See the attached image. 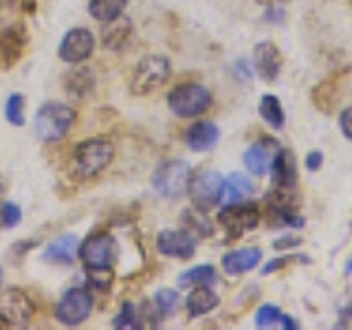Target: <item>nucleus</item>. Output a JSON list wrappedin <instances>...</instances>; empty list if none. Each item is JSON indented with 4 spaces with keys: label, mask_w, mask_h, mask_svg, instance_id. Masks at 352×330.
Wrapping results in <instances>:
<instances>
[{
    "label": "nucleus",
    "mask_w": 352,
    "mask_h": 330,
    "mask_svg": "<svg viewBox=\"0 0 352 330\" xmlns=\"http://www.w3.org/2000/svg\"><path fill=\"white\" fill-rule=\"evenodd\" d=\"M115 157L113 143L106 139H86L82 143H77L73 152V165L75 172L84 176V179H93L99 172H104L110 161Z\"/></svg>",
    "instance_id": "2"
},
{
    "label": "nucleus",
    "mask_w": 352,
    "mask_h": 330,
    "mask_svg": "<svg viewBox=\"0 0 352 330\" xmlns=\"http://www.w3.org/2000/svg\"><path fill=\"white\" fill-rule=\"evenodd\" d=\"M190 179H192V170L185 161L181 159L163 161L152 174V187L157 190L159 196L174 201V198H181L187 192Z\"/></svg>",
    "instance_id": "5"
},
{
    "label": "nucleus",
    "mask_w": 352,
    "mask_h": 330,
    "mask_svg": "<svg viewBox=\"0 0 352 330\" xmlns=\"http://www.w3.org/2000/svg\"><path fill=\"white\" fill-rule=\"evenodd\" d=\"M20 218H22V209L16 203H5L0 207V225L5 229H14L20 225Z\"/></svg>",
    "instance_id": "33"
},
{
    "label": "nucleus",
    "mask_w": 352,
    "mask_h": 330,
    "mask_svg": "<svg viewBox=\"0 0 352 330\" xmlns=\"http://www.w3.org/2000/svg\"><path fill=\"white\" fill-rule=\"evenodd\" d=\"M176 306H179V293H176L174 289H159L157 293H154V308L159 311L161 319L174 315Z\"/></svg>",
    "instance_id": "31"
},
{
    "label": "nucleus",
    "mask_w": 352,
    "mask_h": 330,
    "mask_svg": "<svg viewBox=\"0 0 352 330\" xmlns=\"http://www.w3.org/2000/svg\"><path fill=\"white\" fill-rule=\"evenodd\" d=\"M0 284H3V267H0Z\"/></svg>",
    "instance_id": "38"
},
{
    "label": "nucleus",
    "mask_w": 352,
    "mask_h": 330,
    "mask_svg": "<svg viewBox=\"0 0 352 330\" xmlns=\"http://www.w3.org/2000/svg\"><path fill=\"white\" fill-rule=\"evenodd\" d=\"M170 62L163 55H148V58H143L135 66V73H132L130 80L132 95L146 97L150 93H157L170 80Z\"/></svg>",
    "instance_id": "3"
},
{
    "label": "nucleus",
    "mask_w": 352,
    "mask_h": 330,
    "mask_svg": "<svg viewBox=\"0 0 352 330\" xmlns=\"http://www.w3.org/2000/svg\"><path fill=\"white\" fill-rule=\"evenodd\" d=\"M300 242H302L300 238H280V240H275V242H273V247L278 249V251H280V249L284 251V249H289V247H297Z\"/></svg>",
    "instance_id": "37"
},
{
    "label": "nucleus",
    "mask_w": 352,
    "mask_h": 330,
    "mask_svg": "<svg viewBox=\"0 0 352 330\" xmlns=\"http://www.w3.org/2000/svg\"><path fill=\"white\" fill-rule=\"evenodd\" d=\"M157 249L165 258L190 260L196 253V240L187 229H163L157 236Z\"/></svg>",
    "instance_id": "12"
},
{
    "label": "nucleus",
    "mask_w": 352,
    "mask_h": 330,
    "mask_svg": "<svg viewBox=\"0 0 352 330\" xmlns=\"http://www.w3.org/2000/svg\"><path fill=\"white\" fill-rule=\"evenodd\" d=\"M260 117L267 121L273 130H282L286 117H284V108L280 104V99L275 95H264L260 99Z\"/></svg>",
    "instance_id": "27"
},
{
    "label": "nucleus",
    "mask_w": 352,
    "mask_h": 330,
    "mask_svg": "<svg viewBox=\"0 0 352 330\" xmlns=\"http://www.w3.org/2000/svg\"><path fill=\"white\" fill-rule=\"evenodd\" d=\"M253 64H256V71L262 80L273 82L282 69V53L273 42H260L253 51Z\"/></svg>",
    "instance_id": "14"
},
{
    "label": "nucleus",
    "mask_w": 352,
    "mask_h": 330,
    "mask_svg": "<svg viewBox=\"0 0 352 330\" xmlns=\"http://www.w3.org/2000/svg\"><path fill=\"white\" fill-rule=\"evenodd\" d=\"M93 313V295L84 286H73L55 306V319L64 326H80Z\"/></svg>",
    "instance_id": "7"
},
{
    "label": "nucleus",
    "mask_w": 352,
    "mask_h": 330,
    "mask_svg": "<svg viewBox=\"0 0 352 330\" xmlns=\"http://www.w3.org/2000/svg\"><path fill=\"white\" fill-rule=\"evenodd\" d=\"M293 260H297V256H286V258H275V260H271L267 267H264V275H269V273H273V271H278V269H284L286 264H291Z\"/></svg>",
    "instance_id": "35"
},
{
    "label": "nucleus",
    "mask_w": 352,
    "mask_h": 330,
    "mask_svg": "<svg viewBox=\"0 0 352 330\" xmlns=\"http://www.w3.org/2000/svg\"><path fill=\"white\" fill-rule=\"evenodd\" d=\"M86 282L91 289L106 293L115 284V271L113 267H86Z\"/></svg>",
    "instance_id": "29"
},
{
    "label": "nucleus",
    "mask_w": 352,
    "mask_h": 330,
    "mask_svg": "<svg viewBox=\"0 0 352 330\" xmlns=\"http://www.w3.org/2000/svg\"><path fill=\"white\" fill-rule=\"evenodd\" d=\"M262 260V251L258 247L236 249L223 256V269L227 275H242L247 271H253Z\"/></svg>",
    "instance_id": "16"
},
{
    "label": "nucleus",
    "mask_w": 352,
    "mask_h": 330,
    "mask_svg": "<svg viewBox=\"0 0 352 330\" xmlns=\"http://www.w3.org/2000/svg\"><path fill=\"white\" fill-rule=\"evenodd\" d=\"M77 247H80V240L73 234H66L55 238L51 245L44 249V260L53 262V264H73L77 260Z\"/></svg>",
    "instance_id": "19"
},
{
    "label": "nucleus",
    "mask_w": 352,
    "mask_h": 330,
    "mask_svg": "<svg viewBox=\"0 0 352 330\" xmlns=\"http://www.w3.org/2000/svg\"><path fill=\"white\" fill-rule=\"evenodd\" d=\"M95 51V36L86 27H75L66 31V36L60 42L58 55L66 64H82Z\"/></svg>",
    "instance_id": "11"
},
{
    "label": "nucleus",
    "mask_w": 352,
    "mask_h": 330,
    "mask_svg": "<svg viewBox=\"0 0 352 330\" xmlns=\"http://www.w3.org/2000/svg\"><path fill=\"white\" fill-rule=\"evenodd\" d=\"M33 313H36V306L25 291L9 289L0 297V322L9 326H27Z\"/></svg>",
    "instance_id": "10"
},
{
    "label": "nucleus",
    "mask_w": 352,
    "mask_h": 330,
    "mask_svg": "<svg viewBox=\"0 0 352 330\" xmlns=\"http://www.w3.org/2000/svg\"><path fill=\"white\" fill-rule=\"evenodd\" d=\"M322 163H324V154H322V152H308V154H306V161H304L306 170L315 172V170L322 168Z\"/></svg>",
    "instance_id": "36"
},
{
    "label": "nucleus",
    "mask_w": 352,
    "mask_h": 330,
    "mask_svg": "<svg viewBox=\"0 0 352 330\" xmlns=\"http://www.w3.org/2000/svg\"><path fill=\"white\" fill-rule=\"evenodd\" d=\"M64 88L73 97H86L95 88V73L91 69H73L64 75Z\"/></svg>",
    "instance_id": "23"
},
{
    "label": "nucleus",
    "mask_w": 352,
    "mask_h": 330,
    "mask_svg": "<svg viewBox=\"0 0 352 330\" xmlns=\"http://www.w3.org/2000/svg\"><path fill=\"white\" fill-rule=\"evenodd\" d=\"M218 280V273L212 264H198V267L185 271L179 275V286L181 289H194V286H212Z\"/></svg>",
    "instance_id": "25"
},
{
    "label": "nucleus",
    "mask_w": 352,
    "mask_h": 330,
    "mask_svg": "<svg viewBox=\"0 0 352 330\" xmlns=\"http://www.w3.org/2000/svg\"><path fill=\"white\" fill-rule=\"evenodd\" d=\"M220 190H223V176L214 170H203L190 179L187 194H190L194 207L198 212H207L220 201Z\"/></svg>",
    "instance_id": "9"
},
{
    "label": "nucleus",
    "mask_w": 352,
    "mask_h": 330,
    "mask_svg": "<svg viewBox=\"0 0 352 330\" xmlns=\"http://www.w3.org/2000/svg\"><path fill=\"white\" fill-rule=\"evenodd\" d=\"M339 128L344 132V137L352 141V106L346 108L344 113L339 115Z\"/></svg>",
    "instance_id": "34"
},
{
    "label": "nucleus",
    "mask_w": 352,
    "mask_h": 330,
    "mask_svg": "<svg viewBox=\"0 0 352 330\" xmlns=\"http://www.w3.org/2000/svg\"><path fill=\"white\" fill-rule=\"evenodd\" d=\"M27 49V33L22 27L0 29V69L7 71L16 66Z\"/></svg>",
    "instance_id": "13"
},
{
    "label": "nucleus",
    "mask_w": 352,
    "mask_h": 330,
    "mask_svg": "<svg viewBox=\"0 0 352 330\" xmlns=\"http://www.w3.org/2000/svg\"><path fill=\"white\" fill-rule=\"evenodd\" d=\"M75 117L77 115L71 106H66L62 102H47L36 113L33 128H36V135L40 137V141L55 143L69 135L75 124Z\"/></svg>",
    "instance_id": "1"
},
{
    "label": "nucleus",
    "mask_w": 352,
    "mask_h": 330,
    "mask_svg": "<svg viewBox=\"0 0 352 330\" xmlns=\"http://www.w3.org/2000/svg\"><path fill=\"white\" fill-rule=\"evenodd\" d=\"M271 326H282L286 330H297L300 324L293 317L282 315V311L273 304H264L256 313V328H271Z\"/></svg>",
    "instance_id": "24"
},
{
    "label": "nucleus",
    "mask_w": 352,
    "mask_h": 330,
    "mask_svg": "<svg viewBox=\"0 0 352 330\" xmlns=\"http://www.w3.org/2000/svg\"><path fill=\"white\" fill-rule=\"evenodd\" d=\"M132 36V25L128 18H115L110 22H104V33H102V40H104V47L106 49H113L119 51L124 49L128 40Z\"/></svg>",
    "instance_id": "22"
},
{
    "label": "nucleus",
    "mask_w": 352,
    "mask_h": 330,
    "mask_svg": "<svg viewBox=\"0 0 352 330\" xmlns=\"http://www.w3.org/2000/svg\"><path fill=\"white\" fill-rule=\"evenodd\" d=\"M117 240L106 231H95L86 236L77 247V258L84 262V267H113L117 262Z\"/></svg>",
    "instance_id": "6"
},
{
    "label": "nucleus",
    "mask_w": 352,
    "mask_h": 330,
    "mask_svg": "<svg viewBox=\"0 0 352 330\" xmlns=\"http://www.w3.org/2000/svg\"><path fill=\"white\" fill-rule=\"evenodd\" d=\"M143 317H141V308L135 306L132 302H124L121 311L115 315L113 319V328L117 330H135V328H143Z\"/></svg>",
    "instance_id": "28"
},
{
    "label": "nucleus",
    "mask_w": 352,
    "mask_h": 330,
    "mask_svg": "<svg viewBox=\"0 0 352 330\" xmlns=\"http://www.w3.org/2000/svg\"><path fill=\"white\" fill-rule=\"evenodd\" d=\"M218 223L229 234V238H240L247 231L256 229L260 223V209L253 203H231L225 205L218 214Z\"/></svg>",
    "instance_id": "8"
},
{
    "label": "nucleus",
    "mask_w": 352,
    "mask_h": 330,
    "mask_svg": "<svg viewBox=\"0 0 352 330\" xmlns=\"http://www.w3.org/2000/svg\"><path fill=\"white\" fill-rule=\"evenodd\" d=\"M273 141H258L245 152V165L253 176H264L273 161Z\"/></svg>",
    "instance_id": "21"
},
{
    "label": "nucleus",
    "mask_w": 352,
    "mask_h": 330,
    "mask_svg": "<svg viewBox=\"0 0 352 330\" xmlns=\"http://www.w3.org/2000/svg\"><path fill=\"white\" fill-rule=\"evenodd\" d=\"M220 304V297L216 291H212V286H194L192 293L187 295V313L190 317H203L207 313H212L214 308Z\"/></svg>",
    "instance_id": "20"
},
{
    "label": "nucleus",
    "mask_w": 352,
    "mask_h": 330,
    "mask_svg": "<svg viewBox=\"0 0 352 330\" xmlns=\"http://www.w3.org/2000/svg\"><path fill=\"white\" fill-rule=\"evenodd\" d=\"M25 97H22L20 93H14V95H9L7 99V104H5V117L11 126H25Z\"/></svg>",
    "instance_id": "32"
},
{
    "label": "nucleus",
    "mask_w": 352,
    "mask_h": 330,
    "mask_svg": "<svg viewBox=\"0 0 352 330\" xmlns=\"http://www.w3.org/2000/svg\"><path fill=\"white\" fill-rule=\"evenodd\" d=\"M271 176H273V183L278 187L291 190V187L297 183V165H295L293 152L280 150L278 154H275L273 161H271Z\"/></svg>",
    "instance_id": "18"
},
{
    "label": "nucleus",
    "mask_w": 352,
    "mask_h": 330,
    "mask_svg": "<svg viewBox=\"0 0 352 330\" xmlns=\"http://www.w3.org/2000/svg\"><path fill=\"white\" fill-rule=\"evenodd\" d=\"M128 0H88V14L97 22H110L124 14Z\"/></svg>",
    "instance_id": "26"
},
{
    "label": "nucleus",
    "mask_w": 352,
    "mask_h": 330,
    "mask_svg": "<svg viewBox=\"0 0 352 330\" xmlns=\"http://www.w3.org/2000/svg\"><path fill=\"white\" fill-rule=\"evenodd\" d=\"M212 106V93L203 84H181L170 91L168 95V108L176 117L192 119L203 115Z\"/></svg>",
    "instance_id": "4"
},
{
    "label": "nucleus",
    "mask_w": 352,
    "mask_h": 330,
    "mask_svg": "<svg viewBox=\"0 0 352 330\" xmlns=\"http://www.w3.org/2000/svg\"><path fill=\"white\" fill-rule=\"evenodd\" d=\"M253 183L247 179L245 174L234 172L229 174L227 179H223V190H220V201L223 205H231V203H242L247 201L249 196H253Z\"/></svg>",
    "instance_id": "17"
},
{
    "label": "nucleus",
    "mask_w": 352,
    "mask_h": 330,
    "mask_svg": "<svg viewBox=\"0 0 352 330\" xmlns=\"http://www.w3.org/2000/svg\"><path fill=\"white\" fill-rule=\"evenodd\" d=\"M205 212H201L198 214V209L194 207V209H190V212H183V223H185V227H187V231L194 236V234H198V236H212L214 234V227H212V223L203 216Z\"/></svg>",
    "instance_id": "30"
},
{
    "label": "nucleus",
    "mask_w": 352,
    "mask_h": 330,
    "mask_svg": "<svg viewBox=\"0 0 352 330\" xmlns=\"http://www.w3.org/2000/svg\"><path fill=\"white\" fill-rule=\"evenodd\" d=\"M220 139V130L212 121H196L185 132L187 148L192 152H207L212 150Z\"/></svg>",
    "instance_id": "15"
}]
</instances>
